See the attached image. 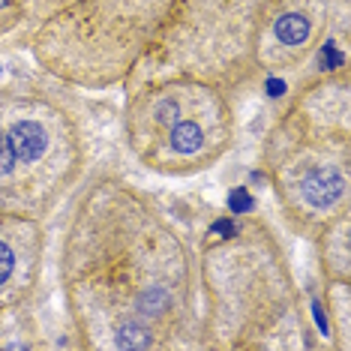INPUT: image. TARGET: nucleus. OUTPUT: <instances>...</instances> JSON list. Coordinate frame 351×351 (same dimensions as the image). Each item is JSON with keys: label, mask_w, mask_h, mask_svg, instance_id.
Wrapping results in <instances>:
<instances>
[{"label": "nucleus", "mask_w": 351, "mask_h": 351, "mask_svg": "<svg viewBox=\"0 0 351 351\" xmlns=\"http://www.w3.org/2000/svg\"><path fill=\"white\" fill-rule=\"evenodd\" d=\"M60 289L78 348H202L198 252L121 174L82 180L60 237Z\"/></svg>", "instance_id": "nucleus-1"}, {"label": "nucleus", "mask_w": 351, "mask_h": 351, "mask_svg": "<svg viewBox=\"0 0 351 351\" xmlns=\"http://www.w3.org/2000/svg\"><path fill=\"white\" fill-rule=\"evenodd\" d=\"M202 348L303 351L313 327L289 252L261 217L234 222L198 255Z\"/></svg>", "instance_id": "nucleus-2"}, {"label": "nucleus", "mask_w": 351, "mask_h": 351, "mask_svg": "<svg viewBox=\"0 0 351 351\" xmlns=\"http://www.w3.org/2000/svg\"><path fill=\"white\" fill-rule=\"evenodd\" d=\"M267 180L294 234L318 241L351 217L348 69L303 84L261 145Z\"/></svg>", "instance_id": "nucleus-3"}, {"label": "nucleus", "mask_w": 351, "mask_h": 351, "mask_svg": "<svg viewBox=\"0 0 351 351\" xmlns=\"http://www.w3.org/2000/svg\"><path fill=\"white\" fill-rule=\"evenodd\" d=\"M51 84L0 87V210L45 222L90 165L78 102Z\"/></svg>", "instance_id": "nucleus-4"}, {"label": "nucleus", "mask_w": 351, "mask_h": 351, "mask_svg": "<svg viewBox=\"0 0 351 351\" xmlns=\"http://www.w3.org/2000/svg\"><path fill=\"white\" fill-rule=\"evenodd\" d=\"M123 135L130 154L162 178L210 171L237 141L231 93L193 75L130 78Z\"/></svg>", "instance_id": "nucleus-5"}, {"label": "nucleus", "mask_w": 351, "mask_h": 351, "mask_svg": "<svg viewBox=\"0 0 351 351\" xmlns=\"http://www.w3.org/2000/svg\"><path fill=\"white\" fill-rule=\"evenodd\" d=\"M171 0H73L30 39L51 82L82 90L123 87L156 49Z\"/></svg>", "instance_id": "nucleus-6"}, {"label": "nucleus", "mask_w": 351, "mask_h": 351, "mask_svg": "<svg viewBox=\"0 0 351 351\" xmlns=\"http://www.w3.org/2000/svg\"><path fill=\"white\" fill-rule=\"evenodd\" d=\"M276 0H171L156 49L130 78L193 75L241 93L261 78L258 51Z\"/></svg>", "instance_id": "nucleus-7"}, {"label": "nucleus", "mask_w": 351, "mask_h": 351, "mask_svg": "<svg viewBox=\"0 0 351 351\" xmlns=\"http://www.w3.org/2000/svg\"><path fill=\"white\" fill-rule=\"evenodd\" d=\"M45 222L0 210V333L36 298L45 267Z\"/></svg>", "instance_id": "nucleus-8"}, {"label": "nucleus", "mask_w": 351, "mask_h": 351, "mask_svg": "<svg viewBox=\"0 0 351 351\" xmlns=\"http://www.w3.org/2000/svg\"><path fill=\"white\" fill-rule=\"evenodd\" d=\"M348 234H351V217H342L315 241L327 285L351 282V250H348L351 237Z\"/></svg>", "instance_id": "nucleus-9"}, {"label": "nucleus", "mask_w": 351, "mask_h": 351, "mask_svg": "<svg viewBox=\"0 0 351 351\" xmlns=\"http://www.w3.org/2000/svg\"><path fill=\"white\" fill-rule=\"evenodd\" d=\"M25 15V0H0V39L12 34Z\"/></svg>", "instance_id": "nucleus-10"}]
</instances>
